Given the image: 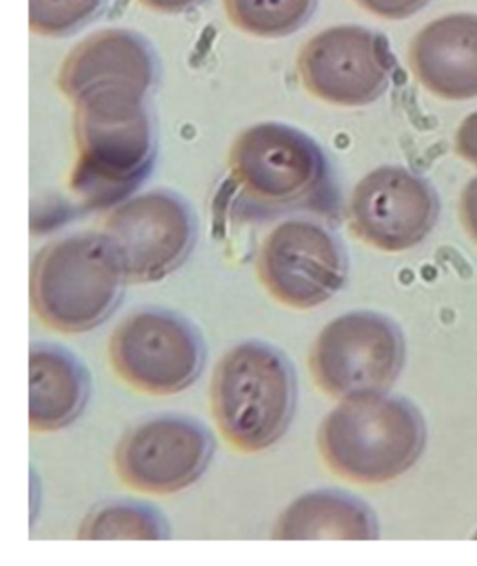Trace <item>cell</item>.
I'll return each instance as SVG.
<instances>
[{"label":"cell","mask_w":477,"mask_h":566,"mask_svg":"<svg viewBox=\"0 0 477 566\" xmlns=\"http://www.w3.org/2000/svg\"><path fill=\"white\" fill-rule=\"evenodd\" d=\"M297 65L309 93L348 107L379 99L396 71L386 36L361 25H338L317 34L304 45Z\"/></svg>","instance_id":"cell-11"},{"label":"cell","mask_w":477,"mask_h":566,"mask_svg":"<svg viewBox=\"0 0 477 566\" xmlns=\"http://www.w3.org/2000/svg\"><path fill=\"white\" fill-rule=\"evenodd\" d=\"M108 0H29V22L33 33L65 36L85 29L107 8Z\"/></svg>","instance_id":"cell-19"},{"label":"cell","mask_w":477,"mask_h":566,"mask_svg":"<svg viewBox=\"0 0 477 566\" xmlns=\"http://www.w3.org/2000/svg\"><path fill=\"white\" fill-rule=\"evenodd\" d=\"M29 419L34 433L61 431L85 410L91 376L82 360L61 345L31 344Z\"/></svg>","instance_id":"cell-15"},{"label":"cell","mask_w":477,"mask_h":566,"mask_svg":"<svg viewBox=\"0 0 477 566\" xmlns=\"http://www.w3.org/2000/svg\"><path fill=\"white\" fill-rule=\"evenodd\" d=\"M405 358V337L393 319L381 313L350 312L318 335L309 369L319 389L348 400L390 390Z\"/></svg>","instance_id":"cell-7"},{"label":"cell","mask_w":477,"mask_h":566,"mask_svg":"<svg viewBox=\"0 0 477 566\" xmlns=\"http://www.w3.org/2000/svg\"><path fill=\"white\" fill-rule=\"evenodd\" d=\"M411 66L435 96L477 97V15L448 14L427 24L413 40Z\"/></svg>","instance_id":"cell-14"},{"label":"cell","mask_w":477,"mask_h":566,"mask_svg":"<svg viewBox=\"0 0 477 566\" xmlns=\"http://www.w3.org/2000/svg\"><path fill=\"white\" fill-rule=\"evenodd\" d=\"M108 358L114 374L134 390L174 396L201 375L206 348L191 319L148 307L129 314L114 329Z\"/></svg>","instance_id":"cell-6"},{"label":"cell","mask_w":477,"mask_h":566,"mask_svg":"<svg viewBox=\"0 0 477 566\" xmlns=\"http://www.w3.org/2000/svg\"><path fill=\"white\" fill-rule=\"evenodd\" d=\"M439 218V199L426 178L402 166H382L356 186L350 229L372 248L400 253L416 248Z\"/></svg>","instance_id":"cell-12"},{"label":"cell","mask_w":477,"mask_h":566,"mask_svg":"<svg viewBox=\"0 0 477 566\" xmlns=\"http://www.w3.org/2000/svg\"><path fill=\"white\" fill-rule=\"evenodd\" d=\"M159 76L153 46L134 31H98L72 50L57 83L71 102L85 94L127 91L150 96Z\"/></svg>","instance_id":"cell-13"},{"label":"cell","mask_w":477,"mask_h":566,"mask_svg":"<svg viewBox=\"0 0 477 566\" xmlns=\"http://www.w3.org/2000/svg\"><path fill=\"white\" fill-rule=\"evenodd\" d=\"M103 234L128 282L151 283L180 269L191 254L197 241V220L180 196L153 190L115 208Z\"/></svg>","instance_id":"cell-9"},{"label":"cell","mask_w":477,"mask_h":566,"mask_svg":"<svg viewBox=\"0 0 477 566\" xmlns=\"http://www.w3.org/2000/svg\"><path fill=\"white\" fill-rule=\"evenodd\" d=\"M375 513L359 497L335 490L308 492L277 521L276 539H377Z\"/></svg>","instance_id":"cell-16"},{"label":"cell","mask_w":477,"mask_h":566,"mask_svg":"<svg viewBox=\"0 0 477 566\" xmlns=\"http://www.w3.org/2000/svg\"><path fill=\"white\" fill-rule=\"evenodd\" d=\"M430 0H356L359 7L371 14L388 20H403L421 12Z\"/></svg>","instance_id":"cell-20"},{"label":"cell","mask_w":477,"mask_h":566,"mask_svg":"<svg viewBox=\"0 0 477 566\" xmlns=\"http://www.w3.org/2000/svg\"><path fill=\"white\" fill-rule=\"evenodd\" d=\"M476 537H477V534H476Z\"/></svg>","instance_id":"cell-24"},{"label":"cell","mask_w":477,"mask_h":566,"mask_svg":"<svg viewBox=\"0 0 477 566\" xmlns=\"http://www.w3.org/2000/svg\"><path fill=\"white\" fill-rule=\"evenodd\" d=\"M422 412L406 398H348L324 419L318 447L335 474L358 484H384L411 470L426 448Z\"/></svg>","instance_id":"cell-2"},{"label":"cell","mask_w":477,"mask_h":566,"mask_svg":"<svg viewBox=\"0 0 477 566\" xmlns=\"http://www.w3.org/2000/svg\"><path fill=\"white\" fill-rule=\"evenodd\" d=\"M318 0H224L225 13L235 28L261 39H280L311 20Z\"/></svg>","instance_id":"cell-18"},{"label":"cell","mask_w":477,"mask_h":566,"mask_svg":"<svg viewBox=\"0 0 477 566\" xmlns=\"http://www.w3.org/2000/svg\"><path fill=\"white\" fill-rule=\"evenodd\" d=\"M455 150L463 159L477 167V112L460 124L456 133Z\"/></svg>","instance_id":"cell-21"},{"label":"cell","mask_w":477,"mask_h":566,"mask_svg":"<svg viewBox=\"0 0 477 566\" xmlns=\"http://www.w3.org/2000/svg\"><path fill=\"white\" fill-rule=\"evenodd\" d=\"M256 269L262 285L275 301L308 311L342 290L349 262L343 244L328 229L293 219L264 240Z\"/></svg>","instance_id":"cell-10"},{"label":"cell","mask_w":477,"mask_h":566,"mask_svg":"<svg viewBox=\"0 0 477 566\" xmlns=\"http://www.w3.org/2000/svg\"><path fill=\"white\" fill-rule=\"evenodd\" d=\"M297 403L292 361L275 345L248 339L219 360L212 377L214 423L225 442L241 453L274 447L287 431Z\"/></svg>","instance_id":"cell-4"},{"label":"cell","mask_w":477,"mask_h":566,"mask_svg":"<svg viewBox=\"0 0 477 566\" xmlns=\"http://www.w3.org/2000/svg\"><path fill=\"white\" fill-rule=\"evenodd\" d=\"M127 282L106 235H67L35 255L30 274L31 307L54 332L87 333L112 316Z\"/></svg>","instance_id":"cell-5"},{"label":"cell","mask_w":477,"mask_h":566,"mask_svg":"<svg viewBox=\"0 0 477 566\" xmlns=\"http://www.w3.org/2000/svg\"><path fill=\"white\" fill-rule=\"evenodd\" d=\"M229 167L241 196L266 212L337 213L338 191L327 156L290 125L261 123L245 129L230 150Z\"/></svg>","instance_id":"cell-3"},{"label":"cell","mask_w":477,"mask_h":566,"mask_svg":"<svg viewBox=\"0 0 477 566\" xmlns=\"http://www.w3.org/2000/svg\"><path fill=\"white\" fill-rule=\"evenodd\" d=\"M169 523L150 503L113 501L88 513L78 528L81 539H166Z\"/></svg>","instance_id":"cell-17"},{"label":"cell","mask_w":477,"mask_h":566,"mask_svg":"<svg viewBox=\"0 0 477 566\" xmlns=\"http://www.w3.org/2000/svg\"><path fill=\"white\" fill-rule=\"evenodd\" d=\"M460 217L465 229L477 243V177L471 178L460 198Z\"/></svg>","instance_id":"cell-22"},{"label":"cell","mask_w":477,"mask_h":566,"mask_svg":"<svg viewBox=\"0 0 477 566\" xmlns=\"http://www.w3.org/2000/svg\"><path fill=\"white\" fill-rule=\"evenodd\" d=\"M136 2L155 12L180 14L198 8L204 0H136Z\"/></svg>","instance_id":"cell-23"},{"label":"cell","mask_w":477,"mask_h":566,"mask_svg":"<svg viewBox=\"0 0 477 566\" xmlns=\"http://www.w3.org/2000/svg\"><path fill=\"white\" fill-rule=\"evenodd\" d=\"M148 99L135 92L104 91L72 103L77 160L71 186L86 206H115L148 177L156 156Z\"/></svg>","instance_id":"cell-1"},{"label":"cell","mask_w":477,"mask_h":566,"mask_svg":"<svg viewBox=\"0 0 477 566\" xmlns=\"http://www.w3.org/2000/svg\"><path fill=\"white\" fill-rule=\"evenodd\" d=\"M214 440L198 419L162 413L135 424L119 440L114 470L124 485L148 495L190 489L211 464Z\"/></svg>","instance_id":"cell-8"}]
</instances>
